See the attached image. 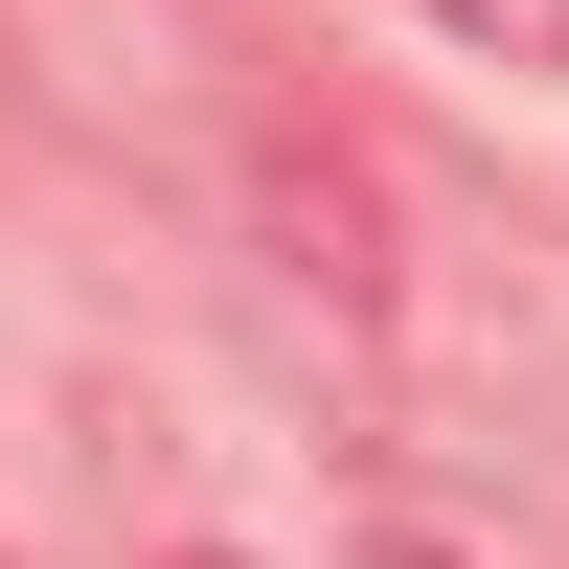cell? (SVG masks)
Here are the masks:
<instances>
[{
  "label": "cell",
  "instance_id": "1",
  "mask_svg": "<svg viewBox=\"0 0 569 569\" xmlns=\"http://www.w3.org/2000/svg\"><path fill=\"white\" fill-rule=\"evenodd\" d=\"M456 46H501V69H569V0H433Z\"/></svg>",
  "mask_w": 569,
  "mask_h": 569
},
{
  "label": "cell",
  "instance_id": "2",
  "mask_svg": "<svg viewBox=\"0 0 569 569\" xmlns=\"http://www.w3.org/2000/svg\"><path fill=\"white\" fill-rule=\"evenodd\" d=\"M365 569H456V547H365Z\"/></svg>",
  "mask_w": 569,
  "mask_h": 569
}]
</instances>
